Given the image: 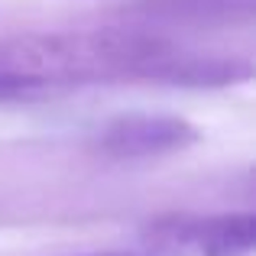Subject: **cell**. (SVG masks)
Here are the masks:
<instances>
[{"label":"cell","mask_w":256,"mask_h":256,"mask_svg":"<svg viewBox=\"0 0 256 256\" xmlns=\"http://www.w3.org/2000/svg\"><path fill=\"white\" fill-rule=\"evenodd\" d=\"M198 126L175 114H126L98 133V150L110 159H152L198 143Z\"/></svg>","instance_id":"1"},{"label":"cell","mask_w":256,"mask_h":256,"mask_svg":"<svg viewBox=\"0 0 256 256\" xmlns=\"http://www.w3.org/2000/svg\"><path fill=\"white\" fill-rule=\"evenodd\" d=\"M159 230L172 244H185L201 256H250L256 246V218L240 214H211V218H178Z\"/></svg>","instance_id":"2"},{"label":"cell","mask_w":256,"mask_h":256,"mask_svg":"<svg viewBox=\"0 0 256 256\" xmlns=\"http://www.w3.org/2000/svg\"><path fill=\"white\" fill-rule=\"evenodd\" d=\"M256 10V0H136L133 13L166 26H224L244 23Z\"/></svg>","instance_id":"3"},{"label":"cell","mask_w":256,"mask_h":256,"mask_svg":"<svg viewBox=\"0 0 256 256\" xmlns=\"http://www.w3.org/2000/svg\"><path fill=\"white\" fill-rule=\"evenodd\" d=\"M72 256H143L136 250H91V253H72Z\"/></svg>","instance_id":"4"}]
</instances>
